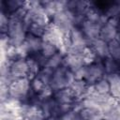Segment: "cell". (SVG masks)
<instances>
[{
  "label": "cell",
  "mask_w": 120,
  "mask_h": 120,
  "mask_svg": "<svg viewBox=\"0 0 120 120\" xmlns=\"http://www.w3.org/2000/svg\"><path fill=\"white\" fill-rule=\"evenodd\" d=\"M23 19L24 18H21L16 14L9 15V21L6 35L9 38L10 43L14 47L21 46L25 40L27 30L25 28Z\"/></svg>",
  "instance_id": "obj_1"
},
{
  "label": "cell",
  "mask_w": 120,
  "mask_h": 120,
  "mask_svg": "<svg viewBox=\"0 0 120 120\" xmlns=\"http://www.w3.org/2000/svg\"><path fill=\"white\" fill-rule=\"evenodd\" d=\"M74 80H75L74 74L66 67L61 66L60 68L53 70L50 86L55 93L56 91L69 87L71 83L74 82Z\"/></svg>",
  "instance_id": "obj_2"
},
{
  "label": "cell",
  "mask_w": 120,
  "mask_h": 120,
  "mask_svg": "<svg viewBox=\"0 0 120 120\" xmlns=\"http://www.w3.org/2000/svg\"><path fill=\"white\" fill-rule=\"evenodd\" d=\"M8 90H9V96L11 98L26 102L32 91L31 80H29L28 78L15 79L8 85Z\"/></svg>",
  "instance_id": "obj_3"
},
{
  "label": "cell",
  "mask_w": 120,
  "mask_h": 120,
  "mask_svg": "<svg viewBox=\"0 0 120 120\" xmlns=\"http://www.w3.org/2000/svg\"><path fill=\"white\" fill-rule=\"evenodd\" d=\"M105 77L106 73L103 67V60L98 59L96 62L85 66L83 80L88 85H93Z\"/></svg>",
  "instance_id": "obj_4"
},
{
  "label": "cell",
  "mask_w": 120,
  "mask_h": 120,
  "mask_svg": "<svg viewBox=\"0 0 120 120\" xmlns=\"http://www.w3.org/2000/svg\"><path fill=\"white\" fill-rule=\"evenodd\" d=\"M79 27L81 28L82 32L83 33L89 44H91L96 39L99 38L101 26L98 23H96V22H90L84 19Z\"/></svg>",
  "instance_id": "obj_5"
},
{
  "label": "cell",
  "mask_w": 120,
  "mask_h": 120,
  "mask_svg": "<svg viewBox=\"0 0 120 120\" xmlns=\"http://www.w3.org/2000/svg\"><path fill=\"white\" fill-rule=\"evenodd\" d=\"M117 19L110 18L107 22L106 24H104L101 29H100V34H99V38L106 42H110L113 39L116 38L118 36V30H117V24H118Z\"/></svg>",
  "instance_id": "obj_6"
},
{
  "label": "cell",
  "mask_w": 120,
  "mask_h": 120,
  "mask_svg": "<svg viewBox=\"0 0 120 120\" xmlns=\"http://www.w3.org/2000/svg\"><path fill=\"white\" fill-rule=\"evenodd\" d=\"M10 73L15 79L28 77V65L25 58H19L10 63Z\"/></svg>",
  "instance_id": "obj_7"
},
{
  "label": "cell",
  "mask_w": 120,
  "mask_h": 120,
  "mask_svg": "<svg viewBox=\"0 0 120 120\" xmlns=\"http://www.w3.org/2000/svg\"><path fill=\"white\" fill-rule=\"evenodd\" d=\"M63 66L69 69L73 74L82 68L85 65L82 58L81 54H73V53H67L64 57Z\"/></svg>",
  "instance_id": "obj_8"
},
{
  "label": "cell",
  "mask_w": 120,
  "mask_h": 120,
  "mask_svg": "<svg viewBox=\"0 0 120 120\" xmlns=\"http://www.w3.org/2000/svg\"><path fill=\"white\" fill-rule=\"evenodd\" d=\"M68 88L77 100H82L87 96L89 85L84 80H74V82Z\"/></svg>",
  "instance_id": "obj_9"
},
{
  "label": "cell",
  "mask_w": 120,
  "mask_h": 120,
  "mask_svg": "<svg viewBox=\"0 0 120 120\" xmlns=\"http://www.w3.org/2000/svg\"><path fill=\"white\" fill-rule=\"evenodd\" d=\"M42 42H43V39L42 38H38V37H35V36L30 35V34L27 33L26 38H25V40L22 43V45L24 46V48L26 49V51H27V52H28V54L30 56L31 54L39 52L41 51Z\"/></svg>",
  "instance_id": "obj_10"
},
{
  "label": "cell",
  "mask_w": 120,
  "mask_h": 120,
  "mask_svg": "<svg viewBox=\"0 0 120 120\" xmlns=\"http://www.w3.org/2000/svg\"><path fill=\"white\" fill-rule=\"evenodd\" d=\"M53 98L58 104H77L78 101L68 87L56 91L53 94Z\"/></svg>",
  "instance_id": "obj_11"
},
{
  "label": "cell",
  "mask_w": 120,
  "mask_h": 120,
  "mask_svg": "<svg viewBox=\"0 0 120 120\" xmlns=\"http://www.w3.org/2000/svg\"><path fill=\"white\" fill-rule=\"evenodd\" d=\"M91 48L93 49V51L95 52L97 57L100 60H104L107 57L110 56L109 53V45L108 42L102 40L101 38H98L95 41H93L90 44Z\"/></svg>",
  "instance_id": "obj_12"
},
{
  "label": "cell",
  "mask_w": 120,
  "mask_h": 120,
  "mask_svg": "<svg viewBox=\"0 0 120 120\" xmlns=\"http://www.w3.org/2000/svg\"><path fill=\"white\" fill-rule=\"evenodd\" d=\"M110 83V94L120 101V73L106 76Z\"/></svg>",
  "instance_id": "obj_13"
},
{
  "label": "cell",
  "mask_w": 120,
  "mask_h": 120,
  "mask_svg": "<svg viewBox=\"0 0 120 120\" xmlns=\"http://www.w3.org/2000/svg\"><path fill=\"white\" fill-rule=\"evenodd\" d=\"M24 1H19V0H7L1 2V11H4L8 13V15L13 14L18 9L22 8L24 6Z\"/></svg>",
  "instance_id": "obj_14"
},
{
  "label": "cell",
  "mask_w": 120,
  "mask_h": 120,
  "mask_svg": "<svg viewBox=\"0 0 120 120\" xmlns=\"http://www.w3.org/2000/svg\"><path fill=\"white\" fill-rule=\"evenodd\" d=\"M103 67L106 76L120 73V63L110 56L103 60Z\"/></svg>",
  "instance_id": "obj_15"
},
{
  "label": "cell",
  "mask_w": 120,
  "mask_h": 120,
  "mask_svg": "<svg viewBox=\"0 0 120 120\" xmlns=\"http://www.w3.org/2000/svg\"><path fill=\"white\" fill-rule=\"evenodd\" d=\"M90 88L93 92H95L97 94H99V95L110 94V83H109L106 77L99 80L95 84L90 85Z\"/></svg>",
  "instance_id": "obj_16"
},
{
  "label": "cell",
  "mask_w": 120,
  "mask_h": 120,
  "mask_svg": "<svg viewBox=\"0 0 120 120\" xmlns=\"http://www.w3.org/2000/svg\"><path fill=\"white\" fill-rule=\"evenodd\" d=\"M108 45H109L110 57L113 58L114 60L120 63V35L118 34L116 38L110 41Z\"/></svg>",
  "instance_id": "obj_17"
},
{
  "label": "cell",
  "mask_w": 120,
  "mask_h": 120,
  "mask_svg": "<svg viewBox=\"0 0 120 120\" xmlns=\"http://www.w3.org/2000/svg\"><path fill=\"white\" fill-rule=\"evenodd\" d=\"M105 15L110 19H117L120 20V1L117 2H111L104 10Z\"/></svg>",
  "instance_id": "obj_18"
},
{
  "label": "cell",
  "mask_w": 120,
  "mask_h": 120,
  "mask_svg": "<svg viewBox=\"0 0 120 120\" xmlns=\"http://www.w3.org/2000/svg\"><path fill=\"white\" fill-rule=\"evenodd\" d=\"M26 61L28 65V77L27 78L29 80H32L33 78L38 76V74L41 70V67L32 56H28L26 58Z\"/></svg>",
  "instance_id": "obj_19"
},
{
  "label": "cell",
  "mask_w": 120,
  "mask_h": 120,
  "mask_svg": "<svg viewBox=\"0 0 120 120\" xmlns=\"http://www.w3.org/2000/svg\"><path fill=\"white\" fill-rule=\"evenodd\" d=\"M64 57H65V54L63 52H56L55 54H53L52 56L48 58V63H47L46 67L52 68V69H56V68H60L61 66H63Z\"/></svg>",
  "instance_id": "obj_20"
},
{
  "label": "cell",
  "mask_w": 120,
  "mask_h": 120,
  "mask_svg": "<svg viewBox=\"0 0 120 120\" xmlns=\"http://www.w3.org/2000/svg\"><path fill=\"white\" fill-rule=\"evenodd\" d=\"M81 55H82V60H83V63H84L85 66L90 65V64L96 62V61L98 59V58L97 57L95 52H94L93 49L91 48V46H87L86 48H84Z\"/></svg>",
  "instance_id": "obj_21"
},
{
  "label": "cell",
  "mask_w": 120,
  "mask_h": 120,
  "mask_svg": "<svg viewBox=\"0 0 120 120\" xmlns=\"http://www.w3.org/2000/svg\"><path fill=\"white\" fill-rule=\"evenodd\" d=\"M58 52H59V50H58V48H57L54 44H52V43H51V42H49V41L43 40L40 52H41L45 57L50 58L51 56H52L53 54H55V53Z\"/></svg>",
  "instance_id": "obj_22"
},
{
  "label": "cell",
  "mask_w": 120,
  "mask_h": 120,
  "mask_svg": "<svg viewBox=\"0 0 120 120\" xmlns=\"http://www.w3.org/2000/svg\"><path fill=\"white\" fill-rule=\"evenodd\" d=\"M47 27L48 26H43V25H40L38 23L32 22L31 25L27 29V33L30 34V35H33L35 37H38V38H42L43 36L45 35V32L47 30Z\"/></svg>",
  "instance_id": "obj_23"
},
{
  "label": "cell",
  "mask_w": 120,
  "mask_h": 120,
  "mask_svg": "<svg viewBox=\"0 0 120 120\" xmlns=\"http://www.w3.org/2000/svg\"><path fill=\"white\" fill-rule=\"evenodd\" d=\"M46 86H47V84H45L43 82V81L38 76H36L35 78H33L31 80V90L35 94L39 95Z\"/></svg>",
  "instance_id": "obj_24"
},
{
  "label": "cell",
  "mask_w": 120,
  "mask_h": 120,
  "mask_svg": "<svg viewBox=\"0 0 120 120\" xmlns=\"http://www.w3.org/2000/svg\"><path fill=\"white\" fill-rule=\"evenodd\" d=\"M53 70L54 69L50 68L48 67L42 68L41 70L39 71V73L38 74V77H39L45 84L50 85V82H51V80H52V74H53Z\"/></svg>",
  "instance_id": "obj_25"
},
{
  "label": "cell",
  "mask_w": 120,
  "mask_h": 120,
  "mask_svg": "<svg viewBox=\"0 0 120 120\" xmlns=\"http://www.w3.org/2000/svg\"><path fill=\"white\" fill-rule=\"evenodd\" d=\"M59 120H82L79 111L77 110H71L64 114L61 115V117L59 118Z\"/></svg>",
  "instance_id": "obj_26"
},
{
  "label": "cell",
  "mask_w": 120,
  "mask_h": 120,
  "mask_svg": "<svg viewBox=\"0 0 120 120\" xmlns=\"http://www.w3.org/2000/svg\"><path fill=\"white\" fill-rule=\"evenodd\" d=\"M0 97H1V103L6 102L9 98V90L8 86L5 84H1V90H0Z\"/></svg>",
  "instance_id": "obj_27"
},
{
  "label": "cell",
  "mask_w": 120,
  "mask_h": 120,
  "mask_svg": "<svg viewBox=\"0 0 120 120\" xmlns=\"http://www.w3.org/2000/svg\"><path fill=\"white\" fill-rule=\"evenodd\" d=\"M103 120H111V119H106V118H103Z\"/></svg>",
  "instance_id": "obj_28"
}]
</instances>
